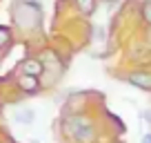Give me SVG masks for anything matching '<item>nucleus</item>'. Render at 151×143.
Segmentation results:
<instances>
[{
  "label": "nucleus",
  "instance_id": "f257e3e1",
  "mask_svg": "<svg viewBox=\"0 0 151 143\" xmlns=\"http://www.w3.org/2000/svg\"><path fill=\"white\" fill-rule=\"evenodd\" d=\"M11 18H14L16 27L22 31H33L42 25V9L36 0L27 2V0H16L11 7Z\"/></svg>",
  "mask_w": 151,
  "mask_h": 143
},
{
  "label": "nucleus",
  "instance_id": "f03ea898",
  "mask_svg": "<svg viewBox=\"0 0 151 143\" xmlns=\"http://www.w3.org/2000/svg\"><path fill=\"white\" fill-rule=\"evenodd\" d=\"M67 132L71 134L76 143H89L93 139V128H91L89 121H82L80 116H73V119L67 121Z\"/></svg>",
  "mask_w": 151,
  "mask_h": 143
},
{
  "label": "nucleus",
  "instance_id": "7ed1b4c3",
  "mask_svg": "<svg viewBox=\"0 0 151 143\" xmlns=\"http://www.w3.org/2000/svg\"><path fill=\"white\" fill-rule=\"evenodd\" d=\"M40 63H42V69L51 72L56 78L60 76V72H62V61H60V56H58L53 49H47V52L42 54V58H40Z\"/></svg>",
  "mask_w": 151,
  "mask_h": 143
},
{
  "label": "nucleus",
  "instance_id": "20e7f679",
  "mask_svg": "<svg viewBox=\"0 0 151 143\" xmlns=\"http://www.w3.org/2000/svg\"><path fill=\"white\" fill-rule=\"evenodd\" d=\"M129 83L145 92H151V72H133L129 74Z\"/></svg>",
  "mask_w": 151,
  "mask_h": 143
},
{
  "label": "nucleus",
  "instance_id": "39448f33",
  "mask_svg": "<svg viewBox=\"0 0 151 143\" xmlns=\"http://www.w3.org/2000/svg\"><path fill=\"white\" fill-rule=\"evenodd\" d=\"M18 87L22 92H27V94H36L38 87H40V83H38V76H29V74H22V76L18 78Z\"/></svg>",
  "mask_w": 151,
  "mask_h": 143
},
{
  "label": "nucleus",
  "instance_id": "423d86ee",
  "mask_svg": "<svg viewBox=\"0 0 151 143\" xmlns=\"http://www.w3.org/2000/svg\"><path fill=\"white\" fill-rule=\"evenodd\" d=\"M22 74H29V76H40L42 74V63H40V58H27V61L22 63Z\"/></svg>",
  "mask_w": 151,
  "mask_h": 143
},
{
  "label": "nucleus",
  "instance_id": "0eeeda50",
  "mask_svg": "<svg viewBox=\"0 0 151 143\" xmlns=\"http://www.w3.org/2000/svg\"><path fill=\"white\" fill-rule=\"evenodd\" d=\"M73 2L82 16H91L96 11V7H98V0H73Z\"/></svg>",
  "mask_w": 151,
  "mask_h": 143
},
{
  "label": "nucleus",
  "instance_id": "6e6552de",
  "mask_svg": "<svg viewBox=\"0 0 151 143\" xmlns=\"http://www.w3.org/2000/svg\"><path fill=\"white\" fill-rule=\"evenodd\" d=\"M33 110H18L16 112V121H18V123H24V125H29L33 121Z\"/></svg>",
  "mask_w": 151,
  "mask_h": 143
},
{
  "label": "nucleus",
  "instance_id": "1a4fd4ad",
  "mask_svg": "<svg viewBox=\"0 0 151 143\" xmlns=\"http://www.w3.org/2000/svg\"><path fill=\"white\" fill-rule=\"evenodd\" d=\"M140 16H142V20H145V23L151 27V0H145V2H142V7H140Z\"/></svg>",
  "mask_w": 151,
  "mask_h": 143
},
{
  "label": "nucleus",
  "instance_id": "9d476101",
  "mask_svg": "<svg viewBox=\"0 0 151 143\" xmlns=\"http://www.w3.org/2000/svg\"><path fill=\"white\" fill-rule=\"evenodd\" d=\"M9 40H11V31H9L7 27H2V25H0V47L9 45Z\"/></svg>",
  "mask_w": 151,
  "mask_h": 143
},
{
  "label": "nucleus",
  "instance_id": "9b49d317",
  "mask_svg": "<svg viewBox=\"0 0 151 143\" xmlns=\"http://www.w3.org/2000/svg\"><path fill=\"white\" fill-rule=\"evenodd\" d=\"M93 40H96V43H98V40L102 43V40H104V29L102 27H96L93 29Z\"/></svg>",
  "mask_w": 151,
  "mask_h": 143
},
{
  "label": "nucleus",
  "instance_id": "f8f14e48",
  "mask_svg": "<svg viewBox=\"0 0 151 143\" xmlns=\"http://www.w3.org/2000/svg\"><path fill=\"white\" fill-rule=\"evenodd\" d=\"M142 143H151V134H145V139H142Z\"/></svg>",
  "mask_w": 151,
  "mask_h": 143
},
{
  "label": "nucleus",
  "instance_id": "ddd939ff",
  "mask_svg": "<svg viewBox=\"0 0 151 143\" xmlns=\"http://www.w3.org/2000/svg\"><path fill=\"white\" fill-rule=\"evenodd\" d=\"M116 2H118V0H107V7H109V9H111V7L116 5Z\"/></svg>",
  "mask_w": 151,
  "mask_h": 143
},
{
  "label": "nucleus",
  "instance_id": "4468645a",
  "mask_svg": "<svg viewBox=\"0 0 151 143\" xmlns=\"http://www.w3.org/2000/svg\"><path fill=\"white\" fill-rule=\"evenodd\" d=\"M145 119H149V121H151V112H145Z\"/></svg>",
  "mask_w": 151,
  "mask_h": 143
},
{
  "label": "nucleus",
  "instance_id": "2eb2a0df",
  "mask_svg": "<svg viewBox=\"0 0 151 143\" xmlns=\"http://www.w3.org/2000/svg\"><path fill=\"white\" fill-rule=\"evenodd\" d=\"M31 143H40V141H31Z\"/></svg>",
  "mask_w": 151,
  "mask_h": 143
}]
</instances>
